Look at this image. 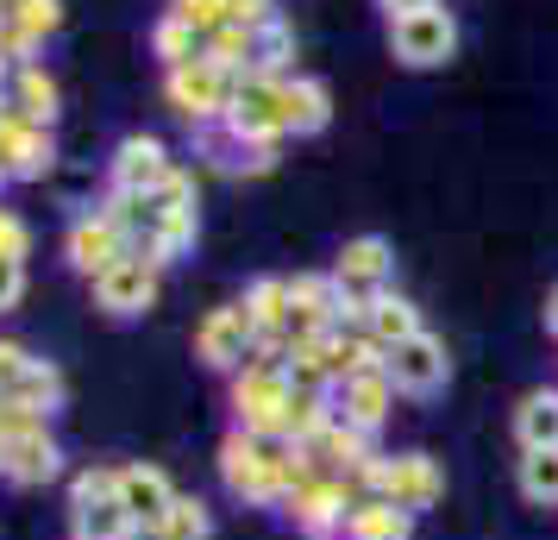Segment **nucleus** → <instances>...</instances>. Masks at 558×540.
<instances>
[{
  "instance_id": "30",
  "label": "nucleus",
  "mask_w": 558,
  "mask_h": 540,
  "mask_svg": "<svg viewBox=\"0 0 558 540\" xmlns=\"http://www.w3.org/2000/svg\"><path fill=\"white\" fill-rule=\"evenodd\" d=\"M170 13L189 20L202 38H207V32H220V26H232V0H170Z\"/></svg>"
},
{
  "instance_id": "13",
  "label": "nucleus",
  "mask_w": 558,
  "mask_h": 540,
  "mask_svg": "<svg viewBox=\"0 0 558 540\" xmlns=\"http://www.w3.org/2000/svg\"><path fill=\"white\" fill-rule=\"evenodd\" d=\"M51 164H57L51 127H32V120L13 113V101H0V170L20 182H38Z\"/></svg>"
},
{
  "instance_id": "5",
  "label": "nucleus",
  "mask_w": 558,
  "mask_h": 540,
  "mask_svg": "<svg viewBox=\"0 0 558 540\" xmlns=\"http://www.w3.org/2000/svg\"><path fill=\"white\" fill-rule=\"evenodd\" d=\"M327 277L339 284L345 314L357 321V314L371 309L383 289H396V252H389V239H383V232H357V239H345V245H339V257H332Z\"/></svg>"
},
{
  "instance_id": "32",
  "label": "nucleus",
  "mask_w": 558,
  "mask_h": 540,
  "mask_svg": "<svg viewBox=\"0 0 558 540\" xmlns=\"http://www.w3.org/2000/svg\"><path fill=\"white\" fill-rule=\"evenodd\" d=\"M26 252H32V227L13 207H0V257H20V264H26Z\"/></svg>"
},
{
  "instance_id": "1",
  "label": "nucleus",
  "mask_w": 558,
  "mask_h": 540,
  "mask_svg": "<svg viewBox=\"0 0 558 540\" xmlns=\"http://www.w3.org/2000/svg\"><path fill=\"white\" fill-rule=\"evenodd\" d=\"M307 478H314V465H307V453L289 446V440H257V434H245V428H232V434L220 440V484H227L239 503L282 509Z\"/></svg>"
},
{
  "instance_id": "6",
  "label": "nucleus",
  "mask_w": 558,
  "mask_h": 540,
  "mask_svg": "<svg viewBox=\"0 0 558 540\" xmlns=\"http://www.w3.org/2000/svg\"><path fill=\"white\" fill-rule=\"evenodd\" d=\"M70 521H76V540H132L126 503H120V484H113V465H88L70 478Z\"/></svg>"
},
{
  "instance_id": "9",
  "label": "nucleus",
  "mask_w": 558,
  "mask_h": 540,
  "mask_svg": "<svg viewBox=\"0 0 558 540\" xmlns=\"http://www.w3.org/2000/svg\"><path fill=\"white\" fill-rule=\"evenodd\" d=\"M389 51L402 57L408 70H439L458 57V20L446 7H421L408 20H389Z\"/></svg>"
},
{
  "instance_id": "8",
  "label": "nucleus",
  "mask_w": 558,
  "mask_h": 540,
  "mask_svg": "<svg viewBox=\"0 0 558 540\" xmlns=\"http://www.w3.org/2000/svg\"><path fill=\"white\" fill-rule=\"evenodd\" d=\"M383 371H389L396 396H439V389L452 384V352H446L439 334L421 327L414 339H402V346L383 352Z\"/></svg>"
},
{
  "instance_id": "3",
  "label": "nucleus",
  "mask_w": 558,
  "mask_h": 540,
  "mask_svg": "<svg viewBox=\"0 0 558 540\" xmlns=\"http://www.w3.org/2000/svg\"><path fill=\"white\" fill-rule=\"evenodd\" d=\"M289 364L282 359H252L232 371V428L257 440H282V415H289Z\"/></svg>"
},
{
  "instance_id": "37",
  "label": "nucleus",
  "mask_w": 558,
  "mask_h": 540,
  "mask_svg": "<svg viewBox=\"0 0 558 540\" xmlns=\"http://www.w3.org/2000/svg\"><path fill=\"white\" fill-rule=\"evenodd\" d=\"M0 471H7V434H0Z\"/></svg>"
},
{
  "instance_id": "23",
  "label": "nucleus",
  "mask_w": 558,
  "mask_h": 540,
  "mask_svg": "<svg viewBox=\"0 0 558 540\" xmlns=\"http://www.w3.org/2000/svg\"><path fill=\"white\" fill-rule=\"evenodd\" d=\"M7 101H13V113H20V120H32V127H51V120H57V82L45 76L38 63H20V70H13V95H7Z\"/></svg>"
},
{
  "instance_id": "2",
  "label": "nucleus",
  "mask_w": 558,
  "mask_h": 540,
  "mask_svg": "<svg viewBox=\"0 0 558 540\" xmlns=\"http://www.w3.org/2000/svg\"><path fill=\"white\" fill-rule=\"evenodd\" d=\"M352 484L357 496H383V503H396L408 515H427L446 496V471H439L433 453H377Z\"/></svg>"
},
{
  "instance_id": "4",
  "label": "nucleus",
  "mask_w": 558,
  "mask_h": 540,
  "mask_svg": "<svg viewBox=\"0 0 558 540\" xmlns=\"http://www.w3.org/2000/svg\"><path fill=\"white\" fill-rule=\"evenodd\" d=\"M232 88H239V70L214 63V57H195V63H177V70L163 76V101L202 132V127H220L232 113Z\"/></svg>"
},
{
  "instance_id": "25",
  "label": "nucleus",
  "mask_w": 558,
  "mask_h": 540,
  "mask_svg": "<svg viewBox=\"0 0 558 540\" xmlns=\"http://www.w3.org/2000/svg\"><path fill=\"white\" fill-rule=\"evenodd\" d=\"M514 484H521V496H527L533 509H558V446H546V453H521Z\"/></svg>"
},
{
  "instance_id": "15",
  "label": "nucleus",
  "mask_w": 558,
  "mask_h": 540,
  "mask_svg": "<svg viewBox=\"0 0 558 540\" xmlns=\"http://www.w3.org/2000/svg\"><path fill=\"white\" fill-rule=\"evenodd\" d=\"M389 409H396V384H389V371H383V364L352 371L345 384H332V415H339V421H352V428H364V434H377L383 421H389Z\"/></svg>"
},
{
  "instance_id": "26",
  "label": "nucleus",
  "mask_w": 558,
  "mask_h": 540,
  "mask_svg": "<svg viewBox=\"0 0 558 540\" xmlns=\"http://www.w3.org/2000/svg\"><path fill=\"white\" fill-rule=\"evenodd\" d=\"M207 535H214V509H207L202 496H177L170 515L157 528H145V540H207Z\"/></svg>"
},
{
  "instance_id": "27",
  "label": "nucleus",
  "mask_w": 558,
  "mask_h": 540,
  "mask_svg": "<svg viewBox=\"0 0 558 540\" xmlns=\"http://www.w3.org/2000/svg\"><path fill=\"white\" fill-rule=\"evenodd\" d=\"M289 51H295V32L282 26V13H277L270 26L252 32V76H289V70H282Z\"/></svg>"
},
{
  "instance_id": "24",
  "label": "nucleus",
  "mask_w": 558,
  "mask_h": 540,
  "mask_svg": "<svg viewBox=\"0 0 558 540\" xmlns=\"http://www.w3.org/2000/svg\"><path fill=\"white\" fill-rule=\"evenodd\" d=\"M63 396H70L63 371H57L51 359H32V371L20 377V389H13L7 403H20V409H32V415H45V421H51V415L63 409Z\"/></svg>"
},
{
  "instance_id": "34",
  "label": "nucleus",
  "mask_w": 558,
  "mask_h": 540,
  "mask_svg": "<svg viewBox=\"0 0 558 540\" xmlns=\"http://www.w3.org/2000/svg\"><path fill=\"white\" fill-rule=\"evenodd\" d=\"M270 20H277V0H232V26L257 32V26H270Z\"/></svg>"
},
{
  "instance_id": "28",
  "label": "nucleus",
  "mask_w": 558,
  "mask_h": 540,
  "mask_svg": "<svg viewBox=\"0 0 558 540\" xmlns=\"http://www.w3.org/2000/svg\"><path fill=\"white\" fill-rule=\"evenodd\" d=\"M151 51L177 70V63H195V57H207L202 51V32L189 26V20H177V13H163L157 20V32H151Z\"/></svg>"
},
{
  "instance_id": "29",
  "label": "nucleus",
  "mask_w": 558,
  "mask_h": 540,
  "mask_svg": "<svg viewBox=\"0 0 558 540\" xmlns=\"http://www.w3.org/2000/svg\"><path fill=\"white\" fill-rule=\"evenodd\" d=\"M7 20H13V26H20V32L32 38V45H38L45 32H57L63 7H57V0H13V13H7Z\"/></svg>"
},
{
  "instance_id": "14",
  "label": "nucleus",
  "mask_w": 558,
  "mask_h": 540,
  "mask_svg": "<svg viewBox=\"0 0 558 540\" xmlns=\"http://www.w3.org/2000/svg\"><path fill=\"white\" fill-rule=\"evenodd\" d=\"M113 484H120V503H126V515H132V528H138V535L157 528V521L170 515V503L182 496V490L170 484V471H163V465H145V459L113 465Z\"/></svg>"
},
{
  "instance_id": "38",
  "label": "nucleus",
  "mask_w": 558,
  "mask_h": 540,
  "mask_svg": "<svg viewBox=\"0 0 558 540\" xmlns=\"http://www.w3.org/2000/svg\"><path fill=\"white\" fill-rule=\"evenodd\" d=\"M0 26H7V0H0Z\"/></svg>"
},
{
  "instance_id": "39",
  "label": "nucleus",
  "mask_w": 558,
  "mask_h": 540,
  "mask_svg": "<svg viewBox=\"0 0 558 540\" xmlns=\"http://www.w3.org/2000/svg\"><path fill=\"white\" fill-rule=\"evenodd\" d=\"M7 13H13V0H7Z\"/></svg>"
},
{
  "instance_id": "17",
  "label": "nucleus",
  "mask_w": 558,
  "mask_h": 540,
  "mask_svg": "<svg viewBox=\"0 0 558 540\" xmlns=\"http://www.w3.org/2000/svg\"><path fill=\"white\" fill-rule=\"evenodd\" d=\"M170 152H163V139H151V132H132V139H120V152H113V189L120 195H157L163 182H170Z\"/></svg>"
},
{
  "instance_id": "10",
  "label": "nucleus",
  "mask_w": 558,
  "mask_h": 540,
  "mask_svg": "<svg viewBox=\"0 0 558 540\" xmlns=\"http://www.w3.org/2000/svg\"><path fill=\"white\" fill-rule=\"evenodd\" d=\"M220 127L232 139H245V145H277V139H289L282 132V76H252L245 70L239 88H232V113Z\"/></svg>"
},
{
  "instance_id": "11",
  "label": "nucleus",
  "mask_w": 558,
  "mask_h": 540,
  "mask_svg": "<svg viewBox=\"0 0 558 540\" xmlns=\"http://www.w3.org/2000/svg\"><path fill=\"white\" fill-rule=\"evenodd\" d=\"M195 359L207 364V371H239V364H252L257 359V321L245 302H227V309H214L195 327Z\"/></svg>"
},
{
  "instance_id": "12",
  "label": "nucleus",
  "mask_w": 558,
  "mask_h": 540,
  "mask_svg": "<svg viewBox=\"0 0 558 540\" xmlns=\"http://www.w3.org/2000/svg\"><path fill=\"white\" fill-rule=\"evenodd\" d=\"M157 271L151 257H120V264H107L101 277H95V309L113 314V321H132V314H145L157 302Z\"/></svg>"
},
{
  "instance_id": "16",
  "label": "nucleus",
  "mask_w": 558,
  "mask_h": 540,
  "mask_svg": "<svg viewBox=\"0 0 558 540\" xmlns=\"http://www.w3.org/2000/svg\"><path fill=\"white\" fill-rule=\"evenodd\" d=\"M63 257H70V271L76 277H101L107 264H120L126 257V232L113 227L107 214H82V220H70V232H63Z\"/></svg>"
},
{
  "instance_id": "22",
  "label": "nucleus",
  "mask_w": 558,
  "mask_h": 540,
  "mask_svg": "<svg viewBox=\"0 0 558 540\" xmlns=\"http://www.w3.org/2000/svg\"><path fill=\"white\" fill-rule=\"evenodd\" d=\"M514 440H521V453L558 446V389H527V396H521V409H514Z\"/></svg>"
},
{
  "instance_id": "19",
  "label": "nucleus",
  "mask_w": 558,
  "mask_h": 540,
  "mask_svg": "<svg viewBox=\"0 0 558 540\" xmlns=\"http://www.w3.org/2000/svg\"><path fill=\"white\" fill-rule=\"evenodd\" d=\"M421 327H427V321H421V309L408 302L402 289H383L377 302L357 314V334L371 339V346H383V352H389V346H402V339H414Z\"/></svg>"
},
{
  "instance_id": "36",
  "label": "nucleus",
  "mask_w": 558,
  "mask_h": 540,
  "mask_svg": "<svg viewBox=\"0 0 558 540\" xmlns=\"http://www.w3.org/2000/svg\"><path fill=\"white\" fill-rule=\"evenodd\" d=\"M546 334L558 339V284H553V296H546Z\"/></svg>"
},
{
  "instance_id": "7",
  "label": "nucleus",
  "mask_w": 558,
  "mask_h": 540,
  "mask_svg": "<svg viewBox=\"0 0 558 540\" xmlns=\"http://www.w3.org/2000/svg\"><path fill=\"white\" fill-rule=\"evenodd\" d=\"M357 503V484L352 478H332V471H314L289 503H282V515L302 528L307 540H339L345 535V515H352Z\"/></svg>"
},
{
  "instance_id": "21",
  "label": "nucleus",
  "mask_w": 558,
  "mask_h": 540,
  "mask_svg": "<svg viewBox=\"0 0 558 540\" xmlns=\"http://www.w3.org/2000/svg\"><path fill=\"white\" fill-rule=\"evenodd\" d=\"M414 521H421V515L396 509V503H383V496H357L339 540H414Z\"/></svg>"
},
{
  "instance_id": "35",
  "label": "nucleus",
  "mask_w": 558,
  "mask_h": 540,
  "mask_svg": "<svg viewBox=\"0 0 558 540\" xmlns=\"http://www.w3.org/2000/svg\"><path fill=\"white\" fill-rule=\"evenodd\" d=\"M383 13H389V20H408V13H421V7H439V0H377Z\"/></svg>"
},
{
  "instance_id": "31",
  "label": "nucleus",
  "mask_w": 558,
  "mask_h": 540,
  "mask_svg": "<svg viewBox=\"0 0 558 540\" xmlns=\"http://www.w3.org/2000/svg\"><path fill=\"white\" fill-rule=\"evenodd\" d=\"M26 371H32V352L20 346V339H0V396H13Z\"/></svg>"
},
{
  "instance_id": "20",
  "label": "nucleus",
  "mask_w": 558,
  "mask_h": 540,
  "mask_svg": "<svg viewBox=\"0 0 558 540\" xmlns=\"http://www.w3.org/2000/svg\"><path fill=\"white\" fill-rule=\"evenodd\" d=\"M327 120H332L327 82H314V76H282V132L307 139V132H327Z\"/></svg>"
},
{
  "instance_id": "33",
  "label": "nucleus",
  "mask_w": 558,
  "mask_h": 540,
  "mask_svg": "<svg viewBox=\"0 0 558 540\" xmlns=\"http://www.w3.org/2000/svg\"><path fill=\"white\" fill-rule=\"evenodd\" d=\"M20 296H26V264L20 257H0V314L20 309Z\"/></svg>"
},
{
  "instance_id": "18",
  "label": "nucleus",
  "mask_w": 558,
  "mask_h": 540,
  "mask_svg": "<svg viewBox=\"0 0 558 540\" xmlns=\"http://www.w3.org/2000/svg\"><path fill=\"white\" fill-rule=\"evenodd\" d=\"M7 484H20V490H45L63 478V446H57L51 434V421L45 428H32V434H13L7 440V471H0Z\"/></svg>"
}]
</instances>
